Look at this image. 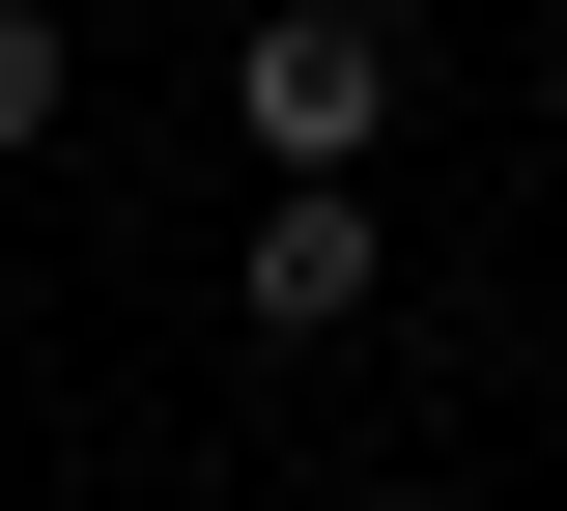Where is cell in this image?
<instances>
[{
  "mask_svg": "<svg viewBox=\"0 0 567 511\" xmlns=\"http://www.w3.org/2000/svg\"><path fill=\"white\" fill-rule=\"evenodd\" d=\"M58 114H85V29H58V0H0V171L58 143Z\"/></svg>",
  "mask_w": 567,
  "mask_h": 511,
  "instance_id": "cell-3",
  "label": "cell"
},
{
  "mask_svg": "<svg viewBox=\"0 0 567 511\" xmlns=\"http://www.w3.org/2000/svg\"><path fill=\"white\" fill-rule=\"evenodd\" d=\"M227 143H256V200H369V143H398V0H256V29H227Z\"/></svg>",
  "mask_w": 567,
  "mask_h": 511,
  "instance_id": "cell-1",
  "label": "cell"
},
{
  "mask_svg": "<svg viewBox=\"0 0 567 511\" xmlns=\"http://www.w3.org/2000/svg\"><path fill=\"white\" fill-rule=\"evenodd\" d=\"M369 285H398L369 200H256V227H227V313H256V341H369Z\"/></svg>",
  "mask_w": 567,
  "mask_h": 511,
  "instance_id": "cell-2",
  "label": "cell"
}]
</instances>
